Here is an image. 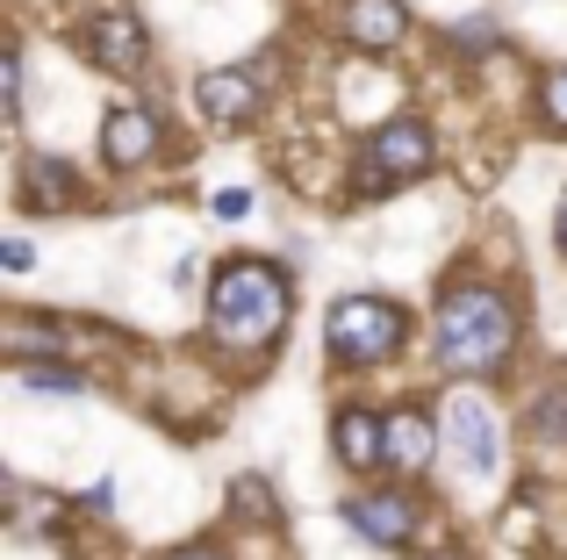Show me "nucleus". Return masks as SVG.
Wrapping results in <instances>:
<instances>
[{
	"mask_svg": "<svg viewBox=\"0 0 567 560\" xmlns=\"http://www.w3.org/2000/svg\"><path fill=\"white\" fill-rule=\"evenodd\" d=\"M554 238H560V252H567V201H560V224H554Z\"/></svg>",
	"mask_w": 567,
	"mask_h": 560,
	"instance_id": "nucleus-22",
	"label": "nucleus"
},
{
	"mask_svg": "<svg viewBox=\"0 0 567 560\" xmlns=\"http://www.w3.org/2000/svg\"><path fill=\"white\" fill-rule=\"evenodd\" d=\"M445 438H453L460 467H467L474 481H488L503 467V438H496V417H488L482 395H453V409H445Z\"/></svg>",
	"mask_w": 567,
	"mask_h": 560,
	"instance_id": "nucleus-6",
	"label": "nucleus"
},
{
	"mask_svg": "<svg viewBox=\"0 0 567 560\" xmlns=\"http://www.w3.org/2000/svg\"><path fill=\"white\" fill-rule=\"evenodd\" d=\"M431 129L416 123V115H395V123H381L374 137H367L360 152V173H352V195H395V187L424 180L431 173Z\"/></svg>",
	"mask_w": 567,
	"mask_h": 560,
	"instance_id": "nucleus-4",
	"label": "nucleus"
},
{
	"mask_svg": "<svg viewBox=\"0 0 567 560\" xmlns=\"http://www.w3.org/2000/svg\"><path fill=\"white\" fill-rule=\"evenodd\" d=\"M216 216H223V224L251 216V187H223V195H216Z\"/></svg>",
	"mask_w": 567,
	"mask_h": 560,
	"instance_id": "nucleus-19",
	"label": "nucleus"
},
{
	"mask_svg": "<svg viewBox=\"0 0 567 560\" xmlns=\"http://www.w3.org/2000/svg\"><path fill=\"white\" fill-rule=\"evenodd\" d=\"M0 259H8V273H29V238H8V245H0Z\"/></svg>",
	"mask_w": 567,
	"mask_h": 560,
	"instance_id": "nucleus-20",
	"label": "nucleus"
},
{
	"mask_svg": "<svg viewBox=\"0 0 567 560\" xmlns=\"http://www.w3.org/2000/svg\"><path fill=\"white\" fill-rule=\"evenodd\" d=\"M453 43H460V51H467V58L496 51V22H488V14H474V22H460V29H453Z\"/></svg>",
	"mask_w": 567,
	"mask_h": 560,
	"instance_id": "nucleus-16",
	"label": "nucleus"
},
{
	"mask_svg": "<svg viewBox=\"0 0 567 560\" xmlns=\"http://www.w3.org/2000/svg\"><path fill=\"white\" fill-rule=\"evenodd\" d=\"M194 101H202V115L208 123H230V129H245L251 115H259V80H251V72H202V86H194Z\"/></svg>",
	"mask_w": 567,
	"mask_h": 560,
	"instance_id": "nucleus-9",
	"label": "nucleus"
},
{
	"mask_svg": "<svg viewBox=\"0 0 567 560\" xmlns=\"http://www.w3.org/2000/svg\"><path fill=\"white\" fill-rule=\"evenodd\" d=\"M173 560H230V553H216V547H187V553H173Z\"/></svg>",
	"mask_w": 567,
	"mask_h": 560,
	"instance_id": "nucleus-21",
	"label": "nucleus"
},
{
	"mask_svg": "<svg viewBox=\"0 0 567 560\" xmlns=\"http://www.w3.org/2000/svg\"><path fill=\"white\" fill-rule=\"evenodd\" d=\"M517 338H525V323H517V302L503 288H488V280H453V288L439 294V360H445V374H460V381L503 374Z\"/></svg>",
	"mask_w": 567,
	"mask_h": 560,
	"instance_id": "nucleus-1",
	"label": "nucleus"
},
{
	"mask_svg": "<svg viewBox=\"0 0 567 560\" xmlns=\"http://www.w3.org/2000/svg\"><path fill=\"white\" fill-rule=\"evenodd\" d=\"M338 460L346 467H388V424L367 417V409H338Z\"/></svg>",
	"mask_w": 567,
	"mask_h": 560,
	"instance_id": "nucleus-13",
	"label": "nucleus"
},
{
	"mask_svg": "<svg viewBox=\"0 0 567 560\" xmlns=\"http://www.w3.org/2000/svg\"><path fill=\"white\" fill-rule=\"evenodd\" d=\"M288 309H295V280L274 259H230L208 280V331L230 352H266L288 331Z\"/></svg>",
	"mask_w": 567,
	"mask_h": 560,
	"instance_id": "nucleus-2",
	"label": "nucleus"
},
{
	"mask_svg": "<svg viewBox=\"0 0 567 560\" xmlns=\"http://www.w3.org/2000/svg\"><path fill=\"white\" fill-rule=\"evenodd\" d=\"M539 115H546V129H554V137H567V65L539 80Z\"/></svg>",
	"mask_w": 567,
	"mask_h": 560,
	"instance_id": "nucleus-15",
	"label": "nucleus"
},
{
	"mask_svg": "<svg viewBox=\"0 0 567 560\" xmlns=\"http://www.w3.org/2000/svg\"><path fill=\"white\" fill-rule=\"evenodd\" d=\"M388 467L395 475H424L431 453H439V424L424 417V409H388Z\"/></svg>",
	"mask_w": 567,
	"mask_h": 560,
	"instance_id": "nucleus-11",
	"label": "nucleus"
},
{
	"mask_svg": "<svg viewBox=\"0 0 567 560\" xmlns=\"http://www.w3.org/2000/svg\"><path fill=\"white\" fill-rule=\"evenodd\" d=\"M72 187H80V180H72V166L58 152H29L22 158V209L29 216H58L72 201Z\"/></svg>",
	"mask_w": 567,
	"mask_h": 560,
	"instance_id": "nucleus-12",
	"label": "nucleus"
},
{
	"mask_svg": "<svg viewBox=\"0 0 567 560\" xmlns=\"http://www.w3.org/2000/svg\"><path fill=\"white\" fill-rule=\"evenodd\" d=\"M323 345L338 366H381L410 345V309H395L388 294H346V302H331Z\"/></svg>",
	"mask_w": 567,
	"mask_h": 560,
	"instance_id": "nucleus-3",
	"label": "nucleus"
},
{
	"mask_svg": "<svg viewBox=\"0 0 567 560\" xmlns=\"http://www.w3.org/2000/svg\"><path fill=\"white\" fill-rule=\"evenodd\" d=\"M424 560H453V553H424Z\"/></svg>",
	"mask_w": 567,
	"mask_h": 560,
	"instance_id": "nucleus-23",
	"label": "nucleus"
},
{
	"mask_svg": "<svg viewBox=\"0 0 567 560\" xmlns=\"http://www.w3.org/2000/svg\"><path fill=\"white\" fill-rule=\"evenodd\" d=\"M101 158H109L115 173H137L158 158V115L152 108H115L109 123H101Z\"/></svg>",
	"mask_w": 567,
	"mask_h": 560,
	"instance_id": "nucleus-7",
	"label": "nucleus"
},
{
	"mask_svg": "<svg viewBox=\"0 0 567 560\" xmlns=\"http://www.w3.org/2000/svg\"><path fill=\"white\" fill-rule=\"evenodd\" d=\"M532 424H539V438H567V388H554L539 409H532Z\"/></svg>",
	"mask_w": 567,
	"mask_h": 560,
	"instance_id": "nucleus-18",
	"label": "nucleus"
},
{
	"mask_svg": "<svg viewBox=\"0 0 567 560\" xmlns=\"http://www.w3.org/2000/svg\"><path fill=\"white\" fill-rule=\"evenodd\" d=\"M410 37V8L402 0H346V43L360 51H395Z\"/></svg>",
	"mask_w": 567,
	"mask_h": 560,
	"instance_id": "nucleus-10",
	"label": "nucleus"
},
{
	"mask_svg": "<svg viewBox=\"0 0 567 560\" xmlns=\"http://www.w3.org/2000/svg\"><path fill=\"white\" fill-rule=\"evenodd\" d=\"M346 525H352V532H367L374 547H402L410 525H416V504L402 489H367V496H352V504H346Z\"/></svg>",
	"mask_w": 567,
	"mask_h": 560,
	"instance_id": "nucleus-8",
	"label": "nucleus"
},
{
	"mask_svg": "<svg viewBox=\"0 0 567 560\" xmlns=\"http://www.w3.org/2000/svg\"><path fill=\"white\" fill-rule=\"evenodd\" d=\"M230 496H237V510H245V518H274V489H266L259 475H245Z\"/></svg>",
	"mask_w": 567,
	"mask_h": 560,
	"instance_id": "nucleus-17",
	"label": "nucleus"
},
{
	"mask_svg": "<svg viewBox=\"0 0 567 560\" xmlns=\"http://www.w3.org/2000/svg\"><path fill=\"white\" fill-rule=\"evenodd\" d=\"M14 381H22L29 395H80L86 381L72 374V366H58V360H14Z\"/></svg>",
	"mask_w": 567,
	"mask_h": 560,
	"instance_id": "nucleus-14",
	"label": "nucleus"
},
{
	"mask_svg": "<svg viewBox=\"0 0 567 560\" xmlns=\"http://www.w3.org/2000/svg\"><path fill=\"white\" fill-rule=\"evenodd\" d=\"M86 58H94L101 72H115V80H137L144 58H152V37H144V22L130 8H109L86 22Z\"/></svg>",
	"mask_w": 567,
	"mask_h": 560,
	"instance_id": "nucleus-5",
	"label": "nucleus"
}]
</instances>
